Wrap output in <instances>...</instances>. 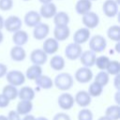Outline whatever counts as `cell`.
Returning <instances> with one entry per match:
<instances>
[{"label":"cell","mask_w":120,"mask_h":120,"mask_svg":"<svg viewBox=\"0 0 120 120\" xmlns=\"http://www.w3.org/2000/svg\"><path fill=\"white\" fill-rule=\"evenodd\" d=\"M7 72H8V67L5 64L0 63V78L5 77Z\"/></svg>","instance_id":"40"},{"label":"cell","mask_w":120,"mask_h":120,"mask_svg":"<svg viewBox=\"0 0 120 120\" xmlns=\"http://www.w3.org/2000/svg\"><path fill=\"white\" fill-rule=\"evenodd\" d=\"M41 22V16L36 10H29L23 17V22L28 27H34Z\"/></svg>","instance_id":"18"},{"label":"cell","mask_w":120,"mask_h":120,"mask_svg":"<svg viewBox=\"0 0 120 120\" xmlns=\"http://www.w3.org/2000/svg\"><path fill=\"white\" fill-rule=\"evenodd\" d=\"M6 80L8 84L14 85V86H21L25 82V76L21 70L13 69L10 71H8L6 74Z\"/></svg>","instance_id":"3"},{"label":"cell","mask_w":120,"mask_h":120,"mask_svg":"<svg viewBox=\"0 0 120 120\" xmlns=\"http://www.w3.org/2000/svg\"><path fill=\"white\" fill-rule=\"evenodd\" d=\"M90 1H97V0H90Z\"/></svg>","instance_id":"52"},{"label":"cell","mask_w":120,"mask_h":120,"mask_svg":"<svg viewBox=\"0 0 120 120\" xmlns=\"http://www.w3.org/2000/svg\"><path fill=\"white\" fill-rule=\"evenodd\" d=\"M88 94L91 96V98H97L99 97L102 92H103V87L98 84L96 82H93L90 83V85L88 86V90H87Z\"/></svg>","instance_id":"33"},{"label":"cell","mask_w":120,"mask_h":120,"mask_svg":"<svg viewBox=\"0 0 120 120\" xmlns=\"http://www.w3.org/2000/svg\"><path fill=\"white\" fill-rule=\"evenodd\" d=\"M98 120H112V119H110L109 117H107L106 115H103V116H100Z\"/></svg>","instance_id":"45"},{"label":"cell","mask_w":120,"mask_h":120,"mask_svg":"<svg viewBox=\"0 0 120 120\" xmlns=\"http://www.w3.org/2000/svg\"><path fill=\"white\" fill-rule=\"evenodd\" d=\"M78 120H93V112L86 108H82L78 112Z\"/></svg>","instance_id":"35"},{"label":"cell","mask_w":120,"mask_h":120,"mask_svg":"<svg viewBox=\"0 0 120 120\" xmlns=\"http://www.w3.org/2000/svg\"><path fill=\"white\" fill-rule=\"evenodd\" d=\"M82 52V46L80 44L72 42V43H69L66 46V48H65V56L68 60H71V61L77 60V59H79Z\"/></svg>","instance_id":"8"},{"label":"cell","mask_w":120,"mask_h":120,"mask_svg":"<svg viewBox=\"0 0 120 120\" xmlns=\"http://www.w3.org/2000/svg\"><path fill=\"white\" fill-rule=\"evenodd\" d=\"M59 49V41H57L54 38H45L42 44V50L49 55L54 54Z\"/></svg>","instance_id":"16"},{"label":"cell","mask_w":120,"mask_h":120,"mask_svg":"<svg viewBox=\"0 0 120 120\" xmlns=\"http://www.w3.org/2000/svg\"><path fill=\"white\" fill-rule=\"evenodd\" d=\"M36 120H49V119L47 117H45V116H39V117L36 118Z\"/></svg>","instance_id":"49"},{"label":"cell","mask_w":120,"mask_h":120,"mask_svg":"<svg viewBox=\"0 0 120 120\" xmlns=\"http://www.w3.org/2000/svg\"><path fill=\"white\" fill-rule=\"evenodd\" d=\"M113 85L116 88V90H120V74H117L114 76Z\"/></svg>","instance_id":"41"},{"label":"cell","mask_w":120,"mask_h":120,"mask_svg":"<svg viewBox=\"0 0 120 120\" xmlns=\"http://www.w3.org/2000/svg\"><path fill=\"white\" fill-rule=\"evenodd\" d=\"M65 66H66L65 58L59 54H55V55L52 56V58L50 59V67L52 69H53L55 71L63 70Z\"/></svg>","instance_id":"23"},{"label":"cell","mask_w":120,"mask_h":120,"mask_svg":"<svg viewBox=\"0 0 120 120\" xmlns=\"http://www.w3.org/2000/svg\"><path fill=\"white\" fill-rule=\"evenodd\" d=\"M74 79L80 83H87L93 79V71L90 68L82 66L75 71Z\"/></svg>","instance_id":"5"},{"label":"cell","mask_w":120,"mask_h":120,"mask_svg":"<svg viewBox=\"0 0 120 120\" xmlns=\"http://www.w3.org/2000/svg\"><path fill=\"white\" fill-rule=\"evenodd\" d=\"M92 8V1L90 0H78L75 4V11L79 15H83L90 11Z\"/></svg>","instance_id":"26"},{"label":"cell","mask_w":120,"mask_h":120,"mask_svg":"<svg viewBox=\"0 0 120 120\" xmlns=\"http://www.w3.org/2000/svg\"><path fill=\"white\" fill-rule=\"evenodd\" d=\"M22 120H36V117H35L34 115H32V114L28 113V114L23 115V117H22Z\"/></svg>","instance_id":"42"},{"label":"cell","mask_w":120,"mask_h":120,"mask_svg":"<svg viewBox=\"0 0 120 120\" xmlns=\"http://www.w3.org/2000/svg\"><path fill=\"white\" fill-rule=\"evenodd\" d=\"M52 120H71V118L66 112H57L52 117Z\"/></svg>","instance_id":"38"},{"label":"cell","mask_w":120,"mask_h":120,"mask_svg":"<svg viewBox=\"0 0 120 120\" xmlns=\"http://www.w3.org/2000/svg\"><path fill=\"white\" fill-rule=\"evenodd\" d=\"M33 28V37L37 40H44L50 33V26L45 22H40Z\"/></svg>","instance_id":"10"},{"label":"cell","mask_w":120,"mask_h":120,"mask_svg":"<svg viewBox=\"0 0 120 120\" xmlns=\"http://www.w3.org/2000/svg\"><path fill=\"white\" fill-rule=\"evenodd\" d=\"M22 1H30V0H22Z\"/></svg>","instance_id":"51"},{"label":"cell","mask_w":120,"mask_h":120,"mask_svg":"<svg viewBox=\"0 0 120 120\" xmlns=\"http://www.w3.org/2000/svg\"><path fill=\"white\" fill-rule=\"evenodd\" d=\"M74 79L68 72H60L53 80V85L60 91H68L73 86Z\"/></svg>","instance_id":"1"},{"label":"cell","mask_w":120,"mask_h":120,"mask_svg":"<svg viewBox=\"0 0 120 120\" xmlns=\"http://www.w3.org/2000/svg\"><path fill=\"white\" fill-rule=\"evenodd\" d=\"M35 83L37 84L38 87H39L41 89H44V90H49V89L52 88V86H53L52 79L50 76L43 75V74H41L40 76H38L35 80Z\"/></svg>","instance_id":"21"},{"label":"cell","mask_w":120,"mask_h":120,"mask_svg":"<svg viewBox=\"0 0 120 120\" xmlns=\"http://www.w3.org/2000/svg\"><path fill=\"white\" fill-rule=\"evenodd\" d=\"M105 115L112 120H118L120 118V106L118 104L109 106L105 111Z\"/></svg>","instance_id":"29"},{"label":"cell","mask_w":120,"mask_h":120,"mask_svg":"<svg viewBox=\"0 0 120 120\" xmlns=\"http://www.w3.org/2000/svg\"><path fill=\"white\" fill-rule=\"evenodd\" d=\"M48 60V54L42 49H35L30 53V61L34 65L42 66L46 64Z\"/></svg>","instance_id":"11"},{"label":"cell","mask_w":120,"mask_h":120,"mask_svg":"<svg viewBox=\"0 0 120 120\" xmlns=\"http://www.w3.org/2000/svg\"><path fill=\"white\" fill-rule=\"evenodd\" d=\"M22 22L20 17L16 15H10L8 16L6 20H4V28L9 32V33H14L22 28Z\"/></svg>","instance_id":"4"},{"label":"cell","mask_w":120,"mask_h":120,"mask_svg":"<svg viewBox=\"0 0 120 120\" xmlns=\"http://www.w3.org/2000/svg\"><path fill=\"white\" fill-rule=\"evenodd\" d=\"M90 29L86 27H81L75 31L73 34V42L77 44H83L90 38Z\"/></svg>","instance_id":"13"},{"label":"cell","mask_w":120,"mask_h":120,"mask_svg":"<svg viewBox=\"0 0 120 120\" xmlns=\"http://www.w3.org/2000/svg\"><path fill=\"white\" fill-rule=\"evenodd\" d=\"M57 104L60 107V109H62L64 111H68V110L72 109V107L75 104L74 97L69 93L64 92V93H62V94H60L58 96Z\"/></svg>","instance_id":"6"},{"label":"cell","mask_w":120,"mask_h":120,"mask_svg":"<svg viewBox=\"0 0 120 120\" xmlns=\"http://www.w3.org/2000/svg\"><path fill=\"white\" fill-rule=\"evenodd\" d=\"M105 71L109 75H112V76L120 74V63L117 60H110Z\"/></svg>","instance_id":"32"},{"label":"cell","mask_w":120,"mask_h":120,"mask_svg":"<svg viewBox=\"0 0 120 120\" xmlns=\"http://www.w3.org/2000/svg\"><path fill=\"white\" fill-rule=\"evenodd\" d=\"M57 12V8L56 6L52 3H46V4H42L40 8H39V15L41 16V18L44 19H52L54 14Z\"/></svg>","instance_id":"14"},{"label":"cell","mask_w":120,"mask_h":120,"mask_svg":"<svg viewBox=\"0 0 120 120\" xmlns=\"http://www.w3.org/2000/svg\"><path fill=\"white\" fill-rule=\"evenodd\" d=\"M54 25H68L69 15L66 11H57L52 17Z\"/></svg>","instance_id":"27"},{"label":"cell","mask_w":120,"mask_h":120,"mask_svg":"<svg viewBox=\"0 0 120 120\" xmlns=\"http://www.w3.org/2000/svg\"><path fill=\"white\" fill-rule=\"evenodd\" d=\"M82 16V22L84 25V27H86L88 29H94L99 24V17L94 11L90 10Z\"/></svg>","instance_id":"7"},{"label":"cell","mask_w":120,"mask_h":120,"mask_svg":"<svg viewBox=\"0 0 120 120\" xmlns=\"http://www.w3.org/2000/svg\"><path fill=\"white\" fill-rule=\"evenodd\" d=\"M35 96V91L30 86H22L20 90H18V98L21 100H33Z\"/></svg>","instance_id":"25"},{"label":"cell","mask_w":120,"mask_h":120,"mask_svg":"<svg viewBox=\"0 0 120 120\" xmlns=\"http://www.w3.org/2000/svg\"><path fill=\"white\" fill-rule=\"evenodd\" d=\"M4 40V34L2 33V30H0V44L3 42Z\"/></svg>","instance_id":"46"},{"label":"cell","mask_w":120,"mask_h":120,"mask_svg":"<svg viewBox=\"0 0 120 120\" xmlns=\"http://www.w3.org/2000/svg\"><path fill=\"white\" fill-rule=\"evenodd\" d=\"M107 37L112 41L120 40V26L119 25H112L107 29Z\"/></svg>","instance_id":"30"},{"label":"cell","mask_w":120,"mask_h":120,"mask_svg":"<svg viewBox=\"0 0 120 120\" xmlns=\"http://www.w3.org/2000/svg\"><path fill=\"white\" fill-rule=\"evenodd\" d=\"M2 94H4L9 100H14L18 98V89L16 86L11 84H7L2 89Z\"/></svg>","instance_id":"28"},{"label":"cell","mask_w":120,"mask_h":120,"mask_svg":"<svg viewBox=\"0 0 120 120\" xmlns=\"http://www.w3.org/2000/svg\"><path fill=\"white\" fill-rule=\"evenodd\" d=\"M9 102L10 100L4 95V94H0V108L1 109H4V108H7L8 105H9Z\"/></svg>","instance_id":"37"},{"label":"cell","mask_w":120,"mask_h":120,"mask_svg":"<svg viewBox=\"0 0 120 120\" xmlns=\"http://www.w3.org/2000/svg\"><path fill=\"white\" fill-rule=\"evenodd\" d=\"M91 100H92L91 96L85 90L78 91L74 97V102L82 108H86L87 106H89L91 104Z\"/></svg>","instance_id":"12"},{"label":"cell","mask_w":120,"mask_h":120,"mask_svg":"<svg viewBox=\"0 0 120 120\" xmlns=\"http://www.w3.org/2000/svg\"><path fill=\"white\" fill-rule=\"evenodd\" d=\"M9 55H10V58L13 61H15V62H22L26 57V52L22 48V46L15 45V46H13L10 49Z\"/></svg>","instance_id":"20"},{"label":"cell","mask_w":120,"mask_h":120,"mask_svg":"<svg viewBox=\"0 0 120 120\" xmlns=\"http://www.w3.org/2000/svg\"><path fill=\"white\" fill-rule=\"evenodd\" d=\"M96 52H94L93 51L91 50H87V51H83L82 52L79 59H80V62L81 64L83 66V67H86V68H91L95 65V60H96Z\"/></svg>","instance_id":"17"},{"label":"cell","mask_w":120,"mask_h":120,"mask_svg":"<svg viewBox=\"0 0 120 120\" xmlns=\"http://www.w3.org/2000/svg\"><path fill=\"white\" fill-rule=\"evenodd\" d=\"M29 39V36H28V33L24 30H18L16 32L13 33L12 35V41L15 45L17 46H23L27 43Z\"/></svg>","instance_id":"19"},{"label":"cell","mask_w":120,"mask_h":120,"mask_svg":"<svg viewBox=\"0 0 120 120\" xmlns=\"http://www.w3.org/2000/svg\"><path fill=\"white\" fill-rule=\"evenodd\" d=\"M118 3L115 0H105L102 5L103 14L108 18H113L118 14Z\"/></svg>","instance_id":"9"},{"label":"cell","mask_w":120,"mask_h":120,"mask_svg":"<svg viewBox=\"0 0 120 120\" xmlns=\"http://www.w3.org/2000/svg\"><path fill=\"white\" fill-rule=\"evenodd\" d=\"M70 35V29L68 25H55L53 29V38L57 41H65Z\"/></svg>","instance_id":"15"},{"label":"cell","mask_w":120,"mask_h":120,"mask_svg":"<svg viewBox=\"0 0 120 120\" xmlns=\"http://www.w3.org/2000/svg\"><path fill=\"white\" fill-rule=\"evenodd\" d=\"M41 4H46V3H50V2H52V0H38Z\"/></svg>","instance_id":"47"},{"label":"cell","mask_w":120,"mask_h":120,"mask_svg":"<svg viewBox=\"0 0 120 120\" xmlns=\"http://www.w3.org/2000/svg\"><path fill=\"white\" fill-rule=\"evenodd\" d=\"M33 110V102L32 100H21L17 103L16 106V112L20 115H25L31 112Z\"/></svg>","instance_id":"22"},{"label":"cell","mask_w":120,"mask_h":120,"mask_svg":"<svg viewBox=\"0 0 120 120\" xmlns=\"http://www.w3.org/2000/svg\"><path fill=\"white\" fill-rule=\"evenodd\" d=\"M119 95H120V90H117L116 93H115V95H114V99H115V101H116V104H118V105H119V103H120Z\"/></svg>","instance_id":"43"},{"label":"cell","mask_w":120,"mask_h":120,"mask_svg":"<svg viewBox=\"0 0 120 120\" xmlns=\"http://www.w3.org/2000/svg\"><path fill=\"white\" fill-rule=\"evenodd\" d=\"M8 120H22L21 115L15 110H12V111H9L8 112Z\"/></svg>","instance_id":"39"},{"label":"cell","mask_w":120,"mask_h":120,"mask_svg":"<svg viewBox=\"0 0 120 120\" xmlns=\"http://www.w3.org/2000/svg\"><path fill=\"white\" fill-rule=\"evenodd\" d=\"M109 81H110V75L105 70H100L99 72H98L96 74V76L94 78V82H98L102 87L106 86L109 83Z\"/></svg>","instance_id":"31"},{"label":"cell","mask_w":120,"mask_h":120,"mask_svg":"<svg viewBox=\"0 0 120 120\" xmlns=\"http://www.w3.org/2000/svg\"><path fill=\"white\" fill-rule=\"evenodd\" d=\"M4 28V18L2 15H0V30Z\"/></svg>","instance_id":"44"},{"label":"cell","mask_w":120,"mask_h":120,"mask_svg":"<svg viewBox=\"0 0 120 120\" xmlns=\"http://www.w3.org/2000/svg\"><path fill=\"white\" fill-rule=\"evenodd\" d=\"M0 120H8V116L1 114V115H0Z\"/></svg>","instance_id":"50"},{"label":"cell","mask_w":120,"mask_h":120,"mask_svg":"<svg viewBox=\"0 0 120 120\" xmlns=\"http://www.w3.org/2000/svg\"><path fill=\"white\" fill-rule=\"evenodd\" d=\"M115 51L117 52H120V49H119V41L116 42V46H115Z\"/></svg>","instance_id":"48"},{"label":"cell","mask_w":120,"mask_h":120,"mask_svg":"<svg viewBox=\"0 0 120 120\" xmlns=\"http://www.w3.org/2000/svg\"><path fill=\"white\" fill-rule=\"evenodd\" d=\"M88 41H89L88 43L89 50L93 51L96 53L102 52L103 51H105L107 47V40L102 35H95L91 37L88 39Z\"/></svg>","instance_id":"2"},{"label":"cell","mask_w":120,"mask_h":120,"mask_svg":"<svg viewBox=\"0 0 120 120\" xmlns=\"http://www.w3.org/2000/svg\"><path fill=\"white\" fill-rule=\"evenodd\" d=\"M110 58L106 55H100V56H97L96 60H95V65L99 70H105L109 62H110Z\"/></svg>","instance_id":"34"},{"label":"cell","mask_w":120,"mask_h":120,"mask_svg":"<svg viewBox=\"0 0 120 120\" xmlns=\"http://www.w3.org/2000/svg\"><path fill=\"white\" fill-rule=\"evenodd\" d=\"M13 0H0V9L2 11H8L13 8Z\"/></svg>","instance_id":"36"},{"label":"cell","mask_w":120,"mask_h":120,"mask_svg":"<svg viewBox=\"0 0 120 120\" xmlns=\"http://www.w3.org/2000/svg\"><path fill=\"white\" fill-rule=\"evenodd\" d=\"M41 74H42V68H41V66L34 65L33 64L29 68H27L24 76H25L26 79H28L30 81H35Z\"/></svg>","instance_id":"24"}]
</instances>
